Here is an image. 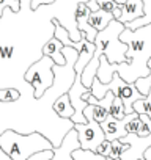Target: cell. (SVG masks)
I'll return each mask as SVG.
<instances>
[{
  "mask_svg": "<svg viewBox=\"0 0 151 160\" xmlns=\"http://www.w3.org/2000/svg\"><path fill=\"white\" fill-rule=\"evenodd\" d=\"M120 41L128 46L126 60L123 63H109L106 57L101 55L99 68L96 71L99 83H109L113 74H118L128 83H134L137 78L149 74L146 63L151 58V24L142 25L135 30L124 28L120 33Z\"/></svg>",
  "mask_w": 151,
  "mask_h": 160,
  "instance_id": "cell-1",
  "label": "cell"
},
{
  "mask_svg": "<svg viewBox=\"0 0 151 160\" xmlns=\"http://www.w3.org/2000/svg\"><path fill=\"white\" fill-rule=\"evenodd\" d=\"M52 66H54V61L49 57L43 55L38 61H35L25 71L24 78L29 85L33 87V96L36 99H41L44 93L54 85L55 74L52 71Z\"/></svg>",
  "mask_w": 151,
  "mask_h": 160,
  "instance_id": "cell-5",
  "label": "cell"
},
{
  "mask_svg": "<svg viewBox=\"0 0 151 160\" xmlns=\"http://www.w3.org/2000/svg\"><path fill=\"white\" fill-rule=\"evenodd\" d=\"M110 143H112V148H110V154H109L107 158H120L121 154H123L124 151H128V148H129V144L121 143L120 140H113V141H110Z\"/></svg>",
  "mask_w": 151,
  "mask_h": 160,
  "instance_id": "cell-20",
  "label": "cell"
},
{
  "mask_svg": "<svg viewBox=\"0 0 151 160\" xmlns=\"http://www.w3.org/2000/svg\"><path fill=\"white\" fill-rule=\"evenodd\" d=\"M84 116H85V119H93V121H96V122L101 124V122L109 116V112L104 110V108L99 107V105L88 104V105L84 108Z\"/></svg>",
  "mask_w": 151,
  "mask_h": 160,
  "instance_id": "cell-16",
  "label": "cell"
},
{
  "mask_svg": "<svg viewBox=\"0 0 151 160\" xmlns=\"http://www.w3.org/2000/svg\"><path fill=\"white\" fill-rule=\"evenodd\" d=\"M138 118H140V127H138L135 135L146 137L148 133H151V119L148 115H138Z\"/></svg>",
  "mask_w": 151,
  "mask_h": 160,
  "instance_id": "cell-22",
  "label": "cell"
},
{
  "mask_svg": "<svg viewBox=\"0 0 151 160\" xmlns=\"http://www.w3.org/2000/svg\"><path fill=\"white\" fill-rule=\"evenodd\" d=\"M110 148H112V143H110V141H107V140H104V141L96 148V152H95V154L101 155L102 158H107V157H109V154H110Z\"/></svg>",
  "mask_w": 151,
  "mask_h": 160,
  "instance_id": "cell-24",
  "label": "cell"
},
{
  "mask_svg": "<svg viewBox=\"0 0 151 160\" xmlns=\"http://www.w3.org/2000/svg\"><path fill=\"white\" fill-rule=\"evenodd\" d=\"M72 129L77 133V141H79L81 151L96 152V148L106 140L101 124L93 119H87L85 124H72Z\"/></svg>",
  "mask_w": 151,
  "mask_h": 160,
  "instance_id": "cell-6",
  "label": "cell"
},
{
  "mask_svg": "<svg viewBox=\"0 0 151 160\" xmlns=\"http://www.w3.org/2000/svg\"><path fill=\"white\" fill-rule=\"evenodd\" d=\"M132 110L137 115H148L151 119V88H149V93L143 99H138L132 104Z\"/></svg>",
  "mask_w": 151,
  "mask_h": 160,
  "instance_id": "cell-18",
  "label": "cell"
},
{
  "mask_svg": "<svg viewBox=\"0 0 151 160\" xmlns=\"http://www.w3.org/2000/svg\"><path fill=\"white\" fill-rule=\"evenodd\" d=\"M124 30V25L118 21H110L109 25L98 32L93 44H95V53L93 58L99 60L101 55L106 57L109 63H123L126 60V50L128 46L120 41V33Z\"/></svg>",
  "mask_w": 151,
  "mask_h": 160,
  "instance_id": "cell-3",
  "label": "cell"
},
{
  "mask_svg": "<svg viewBox=\"0 0 151 160\" xmlns=\"http://www.w3.org/2000/svg\"><path fill=\"white\" fill-rule=\"evenodd\" d=\"M81 146H79V141H77V133H76L74 129H71L65 138H63V143L58 146V148H54V155L52 158L49 160H72L71 158V154L74 151H79Z\"/></svg>",
  "mask_w": 151,
  "mask_h": 160,
  "instance_id": "cell-10",
  "label": "cell"
},
{
  "mask_svg": "<svg viewBox=\"0 0 151 160\" xmlns=\"http://www.w3.org/2000/svg\"><path fill=\"white\" fill-rule=\"evenodd\" d=\"M113 2H117V3H118V5H123V3H124V2H126V0H113Z\"/></svg>",
  "mask_w": 151,
  "mask_h": 160,
  "instance_id": "cell-28",
  "label": "cell"
},
{
  "mask_svg": "<svg viewBox=\"0 0 151 160\" xmlns=\"http://www.w3.org/2000/svg\"><path fill=\"white\" fill-rule=\"evenodd\" d=\"M5 8H10L13 13H19V0H0V18H2Z\"/></svg>",
  "mask_w": 151,
  "mask_h": 160,
  "instance_id": "cell-23",
  "label": "cell"
},
{
  "mask_svg": "<svg viewBox=\"0 0 151 160\" xmlns=\"http://www.w3.org/2000/svg\"><path fill=\"white\" fill-rule=\"evenodd\" d=\"M138 127H140V118H138V115H135V116L126 124V133H137Z\"/></svg>",
  "mask_w": 151,
  "mask_h": 160,
  "instance_id": "cell-25",
  "label": "cell"
},
{
  "mask_svg": "<svg viewBox=\"0 0 151 160\" xmlns=\"http://www.w3.org/2000/svg\"><path fill=\"white\" fill-rule=\"evenodd\" d=\"M121 143L129 144L128 151H124L120 157V160H142L143 158V152L151 148V133H148L146 137H138L135 133H128L123 138H120Z\"/></svg>",
  "mask_w": 151,
  "mask_h": 160,
  "instance_id": "cell-8",
  "label": "cell"
},
{
  "mask_svg": "<svg viewBox=\"0 0 151 160\" xmlns=\"http://www.w3.org/2000/svg\"><path fill=\"white\" fill-rule=\"evenodd\" d=\"M90 93L88 88H85L81 82V74H74V80H72V83H71V88L68 90V98H69V102L74 108V115L72 118L69 119L72 124H85L87 119L84 116V108L88 105L87 101L82 99L84 94Z\"/></svg>",
  "mask_w": 151,
  "mask_h": 160,
  "instance_id": "cell-7",
  "label": "cell"
},
{
  "mask_svg": "<svg viewBox=\"0 0 151 160\" xmlns=\"http://www.w3.org/2000/svg\"><path fill=\"white\" fill-rule=\"evenodd\" d=\"M104 160H120V158H104Z\"/></svg>",
  "mask_w": 151,
  "mask_h": 160,
  "instance_id": "cell-29",
  "label": "cell"
},
{
  "mask_svg": "<svg viewBox=\"0 0 151 160\" xmlns=\"http://www.w3.org/2000/svg\"><path fill=\"white\" fill-rule=\"evenodd\" d=\"M143 2V18L134 21V22H129L124 25V28H129V30H135L142 25H146V24H151V0H142Z\"/></svg>",
  "mask_w": 151,
  "mask_h": 160,
  "instance_id": "cell-17",
  "label": "cell"
},
{
  "mask_svg": "<svg viewBox=\"0 0 151 160\" xmlns=\"http://www.w3.org/2000/svg\"><path fill=\"white\" fill-rule=\"evenodd\" d=\"M52 110H54L60 118H63V119H71L72 115H74V108H72V105H71V102H69L68 94H63V96L57 98L55 102L52 104Z\"/></svg>",
  "mask_w": 151,
  "mask_h": 160,
  "instance_id": "cell-15",
  "label": "cell"
},
{
  "mask_svg": "<svg viewBox=\"0 0 151 160\" xmlns=\"http://www.w3.org/2000/svg\"><path fill=\"white\" fill-rule=\"evenodd\" d=\"M81 41H82V46L77 50V60L74 61V74H82L84 68L93 58V53H95V44L93 42L87 41L84 36H82Z\"/></svg>",
  "mask_w": 151,
  "mask_h": 160,
  "instance_id": "cell-12",
  "label": "cell"
},
{
  "mask_svg": "<svg viewBox=\"0 0 151 160\" xmlns=\"http://www.w3.org/2000/svg\"><path fill=\"white\" fill-rule=\"evenodd\" d=\"M0 149L11 160H29L38 152L54 149V144L38 132L22 135L8 129L0 133Z\"/></svg>",
  "mask_w": 151,
  "mask_h": 160,
  "instance_id": "cell-2",
  "label": "cell"
},
{
  "mask_svg": "<svg viewBox=\"0 0 151 160\" xmlns=\"http://www.w3.org/2000/svg\"><path fill=\"white\" fill-rule=\"evenodd\" d=\"M137 113H129V115H126L123 119H115V118H112L110 115L101 122V129H102V132H104V135H106V140L107 141H113V140H120V138H123L124 135H128L126 133V124L135 116Z\"/></svg>",
  "mask_w": 151,
  "mask_h": 160,
  "instance_id": "cell-9",
  "label": "cell"
},
{
  "mask_svg": "<svg viewBox=\"0 0 151 160\" xmlns=\"http://www.w3.org/2000/svg\"><path fill=\"white\" fill-rule=\"evenodd\" d=\"M21 98V93L16 88H3L0 90V102H16Z\"/></svg>",
  "mask_w": 151,
  "mask_h": 160,
  "instance_id": "cell-21",
  "label": "cell"
},
{
  "mask_svg": "<svg viewBox=\"0 0 151 160\" xmlns=\"http://www.w3.org/2000/svg\"><path fill=\"white\" fill-rule=\"evenodd\" d=\"M109 115H110L112 118H115V119H123V118L126 116V113H124V105H123V102H121L120 98H115V99H113V102H112V105H110V110H109Z\"/></svg>",
  "mask_w": 151,
  "mask_h": 160,
  "instance_id": "cell-19",
  "label": "cell"
},
{
  "mask_svg": "<svg viewBox=\"0 0 151 160\" xmlns=\"http://www.w3.org/2000/svg\"><path fill=\"white\" fill-rule=\"evenodd\" d=\"M143 158H145V160H151V148H148V149L143 152Z\"/></svg>",
  "mask_w": 151,
  "mask_h": 160,
  "instance_id": "cell-27",
  "label": "cell"
},
{
  "mask_svg": "<svg viewBox=\"0 0 151 160\" xmlns=\"http://www.w3.org/2000/svg\"><path fill=\"white\" fill-rule=\"evenodd\" d=\"M43 55L49 57L54 61V64H57V66H65V63H66L65 55H63V44L58 39H55L54 36L43 46Z\"/></svg>",
  "mask_w": 151,
  "mask_h": 160,
  "instance_id": "cell-13",
  "label": "cell"
},
{
  "mask_svg": "<svg viewBox=\"0 0 151 160\" xmlns=\"http://www.w3.org/2000/svg\"><path fill=\"white\" fill-rule=\"evenodd\" d=\"M87 21H88V24H90L96 32H101V30H104V28L109 25L110 21H113V14L98 10V11H91Z\"/></svg>",
  "mask_w": 151,
  "mask_h": 160,
  "instance_id": "cell-14",
  "label": "cell"
},
{
  "mask_svg": "<svg viewBox=\"0 0 151 160\" xmlns=\"http://www.w3.org/2000/svg\"><path fill=\"white\" fill-rule=\"evenodd\" d=\"M107 91H112L115 98H120L123 105H124V113L129 115V113H134L132 110V104L138 99H143L145 96H142L137 88L134 87V83H128L118 75V74H113L112 80L109 83H99V80L95 77L93 83L90 87V94L95 98V99H101L104 98V94Z\"/></svg>",
  "mask_w": 151,
  "mask_h": 160,
  "instance_id": "cell-4",
  "label": "cell"
},
{
  "mask_svg": "<svg viewBox=\"0 0 151 160\" xmlns=\"http://www.w3.org/2000/svg\"><path fill=\"white\" fill-rule=\"evenodd\" d=\"M13 52H14V47H13V46H5V47H2V55H3V58L11 57Z\"/></svg>",
  "mask_w": 151,
  "mask_h": 160,
  "instance_id": "cell-26",
  "label": "cell"
},
{
  "mask_svg": "<svg viewBox=\"0 0 151 160\" xmlns=\"http://www.w3.org/2000/svg\"><path fill=\"white\" fill-rule=\"evenodd\" d=\"M120 11L121 14L118 18V22L126 25L143 18V2L142 0H126L123 5H120Z\"/></svg>",
  "mask_w": 151,
  "mask_h": 160,
  "instance_id": "cell-11",
  "label": "cell"
}]
</instances>
